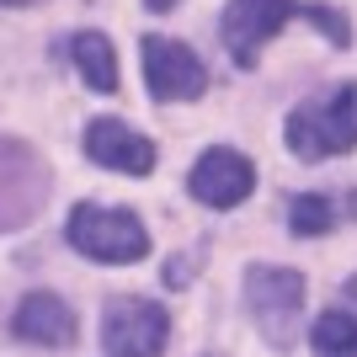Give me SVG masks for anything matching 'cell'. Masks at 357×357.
I'll list each match as a JSON object with an SVG mask.
<instances>
[{"label": "cell", "mask_w": 357, "mask_h": 357, "mask_svg": "<svg viewBox=\"0 0 357 357\" xmlns=\"http://www.w3.org/2000/svg\"><path fill=\"white\" fill-rule=\"evenodd\" d=\"M149 11H171V6H176V0H144Z\"/></svg>", "instance_id": "9a60e30c"}, {"label": "cell", "mask_w": 357, "mask_h": 357, "mask_svg": "<svg viewBox=\"0 0 357 357\" xmlns=\"http://www.w3.org/2000/svg\"><path fill=\"white\" fill-rule=\"evenodd\" d=\"M187 192L208 208H235L256 192V165L240 149H203V160L187 176Z\"/></svg>", "instance_id": "ba28073f"}, {"label": "cell", "mask_w": 357, "mask_h": 357, "mask_svg": "<svg viewBox=\"0 0 357 357\" xmlns=\"http://www.w3.org/2000/svg\"><path fill=\"white\" fill-rule=\"evenodd\" d=\"M171 336V314L155 298H112L102 314V347L112 357H160Z\"/></svg>", "instance_id": "277c9868"}, {"label": "cell", "mask_w": 357, "mask_h": 357, "mask_svg": "<svg viewBox=\"0 0 357 357\" xmlns=\"http://www.w3.org/2000/svg\"><path fill=\"white\" fill-rule=\"evenodd\" d=\"M75 64H80L91 91H102V96L118 91V54H112V43L102 32H75Z\"/></svg>", "instance_id": "8fae6325"}, {"label": "cell", "mask_w": 357, "mask_h": 357, "mask_svg": "<svg viewBox=\"0 0 357 357\" xmlns=\"http://www.w3.org/2000/svg\"><path fill=\"white\" fill-rule=\"evenodd\" d=\"M86 155L96 165H107V171H123V176H149L155 171V144L118 118H91L86 123Z\"/></svg>", "instance_id": "9c48e42d"}, {"label": "cell", "mask_w": 357, "mask_h": 357, "mask_svg": "<svg viewBox=\"0 0 357 357\" xmlns=\"http://www.w3.org/2000/svg\"><path fill=\"white\" fill-rule=\"evenodd\" d=\"M288 149L298 160H331V155H347L357 144V86H336L331 96L298 107L283 128Z\"/></svg>", "instance_id": "6da1fadb"}, {"label": "cell", "mask_w": 357, "mask_h": 357, "mask_svg": "<svg viewBox=\"0 0 357 357\" xmlns=\"http://www.w3.org/2000/svg\"><path fill=\"white\" fill-rule=\"evenodd\" d=\"M139 54H144V80H149V96H155V102H197V96L208 91L203 59H197L187 43H176V38L149 32L144 43H139Z\"/></svg>", "instance_id": "52a82bcc"}, {"label": "cell", "mask_w": 357, "mask_h": 357, "mask_svg": "<svg viewBox=\"0 0 357 357\" xmlns=\"http://www.w3.org/2000/svg\"><path fill=\"white\" fill-rule=\"evenodd\" d=\"M48 197V165L22 139H0V229H22Z\"/></svg>", "instance_id": "8992f818"}, {"label": "cell", "mask_w": 357, "mask_h": 357, "mask_svg": "<svg viewBox=\"0 0 357 357\" xmlns=\"http://www.w3.org/2000/svg\"><path fill=\"white\" fill-rule=\"evenodd\" d=\"M298 16H304V22H314V27L326 32V38H331L336 48H347V43H352V22H347V16H336L331 6H304Z\"/></svg>", "instance_id": "5bb4252c"}, {"label": "cell", "mask_w": 357, "mask_h": 357, "mask_svg": "<svg viewBox=\"0 0 357 357\" xmlns=\"http://www.w3.org/2000/svg\"><path fill=\"white\" fill-rule=\"evenodd\" d=\"M11 6H22V0H11Z\"/></svg>", "instance_id": "e0dca14e"}, {"label": "cell", "mask_w": 357, "mask_h": 357, "mask_svg": "<svg viewBox=\"0 0 357 357\" xmlns=\"http://www.w3.org/2000/svg\"><path fill=\"white\" fill-rule=\"evenodd\" d=\"M310 347L314 357H357V320L347 310H326L310 326Z\"/></svg>", "instance_id": "7c38bea8"}, {"label": "cell", "mask_w": 357, "mask_h": 357, "mask_svg": "<svg viewBox=\"0 0 357 357\" xmlns=\"http://www.w3.org/2000/svg\"><path fill=\"white\" fill-rule=\"evenodd\" d=\"M245 310L278 347H288L298 314H304V278L294 267H251L245 272Z\"/></svg>", "instance_id": "3957f363"}, {"label": "cell", "mask_w": 357, "mask_h": 357, "mask_svg": "<svg viewBox=\"0 0 357 357\" xmlns=\"http://www.w3.org/2000/svg\"><path fill=\"white\" fill-rule=\"evenodd\" d=\"M11 331L32 347H70L75 342V310L64 304L59 294H27L11 314Z\"/></svg>", "instance_id": "30bf717a"}, {"label": "cell", "mask_w": 357, "mask_h": 357, "mask_svg": "<svg viewBox=\"0 0 357 357\" xmlns=\"http://www.w3.org/2000/svg\"><path fill=\"white\" fill-rule=\"evenodd\" d=\"M64 235L80 256L102 261V267H128L149 256V229L128 208H102V203H80L64 224Z\"/></svg>", "instance_id": "7a4b0ae2"}, {"label": "cell", "mask_w": 357, "mask_h": 357, "mask_svg": "<svg viewBox=\"0 0 357 357\" xmlns=\"http://www.w3.org/2000/svg\"><path fill=\"white\" fill-rule=\"evenodd\" d=\"M347 294H352V304H357V278H352V283H347Z\"/></svg>", "instance_id": "2e32d148"}, {"label": "cell", "mask_w": 357, "mask_h": 357, "mask_svg": "<svg viewBox=\"0 0 357 357\" xmlns=\"http://www.w3.org/2000/svg\"><path fill=\"white\" fill-rule=\"evenodd\" d=\"M294 16H298L294 0H229V6H224V22H219V38H224V48H229V59H235L240 70H251V64L261 59V48H267Z\"/></svg>", "instance_id": "5b68a950"}, {"label": "cell", "mask_w": 357, "mask_h": 357, "mask_svg": "<svg viewBox=\"0 0 357 357\" xmlns=\"http://www.w3.org/2000/svg\"><path fill=\"white\" fill-rule=\"evenodd\" d=\"M336 219H342V208L320 192H304L288 203V229L294 235H326V229H336Z\"/></svg>", "instance_id": "4fadbf2b"}]
</instances>
